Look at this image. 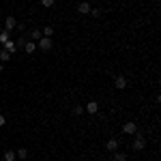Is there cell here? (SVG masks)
Listing matches in <instances>:
<instances>
[{
	"label": "cell",
	"instance_id": "obj_1",
	"mask_svg": "<svg viewBox=\"0 0 161 161\" xmlns=\"http://www.w3.org/2000/svg\"><path fill=\"white\" fill-rule=\"evenodd\" d=\"M146 148V137L142 136V133H133V146H131V150H144Z\"/></svg>",
	"mask_w": 161,
	"mask_h": 161
},
{
	"label": "cell",
	"instance_id": "obj_2",
	"mask_svg": "<svg viewBox=\"0 0 161 161\" xmlns=\"http://www.w3.org/2000/svg\"><path fill=\"white\" fill-rule=\"evenodd\" d=\"M52 47H54V43H52L50 37H41L37 41V50H43V52H50Z\"/></svg>",
	"mask_w": 161,
	"mask_h": 161
},
{
	"label": "cell",
	"instance_id": "obj_3",
	"mask_svg": "<svg viewBox=\"0 0 161 161\" xmlns=\"http://www.w3.org/2000/svg\"><path fill=\"white\" fill-rule=\"evenodd\" d=\"M136 131H137V125L133 123V120H129V123L123 125V133H127V136H133Z\"/></svg>",
	"mask_w": 161,
	"mask_h": 161
},
{
	"label": "cell",
	"instance_id": "obj_4",
	"mask_svg": "<svg viewBox=\"0 0 161 161\" xmlns=\"http://www.w3.org/2000/svg\"><path fill=\"white\" fill-rule=\"evenodd\" d=\"M114 86L118 88V90L127 88V77H125V75H116V77H114Z\"/></svg>",
	"mask_w": 161,
	"mask_h": 161
},
{
	"label": "cell",
	"instance_id": "obj_5",
	"mask_svg": "<svg viewBox=\"0 0 161 161\" xmlns=\"http://www.w3.org/2000/svg\"><path fill=\"white\" fill-rule=\"evenodd\" d=\"M15 26H17L15 17H13V15H7V17H4V30H9V32H11Z\"/></svg>",
	"mask_w": 161,
	"mask_h": 161
},
{
	"label": "cell",
	"instance_id": "obj_6",
	"mask_svg": "<svg viewBox=\"0 0 161 161\" xmlns=\"http://www.w3.org/2000/svg\"><path fill=\"white\" fill-rule=\"evenodd\" d=\"M105 148L110 150V153H114V150H118V140H116V137H110V140L105 142Z\"/></svg>",
	"mask_w": 161,
	"mask_h": 161
},
{
	"label": "cell",
	"instance_id": "obj_7",
	"mask_svg": "<svg viewBox=\"0 0 161 161\" xmlns=\"http://www.w3.org/2000/svg\"><path fill=\"white\" fill-rule=\"evenodd\" d=\"M2 50L4 52H9V54H15V52H17V47H15V41H11V39H9V41H7V43H4V45H2Z\"/></svg>",
	"mask_w": 161,
	"mask_h": 161
},
{
	"label": "cell",
	"instance_id": "obj_8",
	"mask_svg": "<svg viewBox=\"0 0 161 161\" xmlns=\"http://www.w3.org/2000/svg\"><path fill=\"white\" fill-rule=\"evenodd\" d=\"M86 112L88 114H97V112H99V103H97V101H88Z\"/></svg>",
	"mask_w": 161,
	"mask_h": 161
},
{
	"label": "cell",
	"instance_id": "obj_9",
	"mask_svg": "<svg viewBox=\"0 0 161 161\" xmlns=\"http://www.w3.org/2000/svg\"><path fill=\"white\" fill-rule=\"evenodd\" d=\"M90 9H92V7H90L88 2H80V4H77V11L82 13V15H88V13H90Z\"/></svg>",
	"mask_w": 161,
	"mask_h": 161
},
{
	"label": "cell",
	"instance_id": "obj_10",
	"mask_svg": "<svg viewBox=\"0 0 161 161\" xmlns=\"http://www.w3.org/2000/svg\"><path fill=\"white\" fill-rule=\"evenodd\" d=\"M35 50H37V43H35V41H26V45H24V52H26V54H32Z\"/></svg>",
	"mask_w": 161,
	"mask_h": 161
},
{
	"label": "cell",
	"instance_id": "obj_11",
	"mask_svg": "<svg viewBox=\"0 0 161 161\" xmlns=\"http://www.w3.org/2000/svg\"><path fill=\"white\" fill-rule=\"evenodd\" d=\"M15 155H17V159H28V148H17Z\"/></svg>",
	"mask_w": 161,
	"mask_h": 161
},
{
	"label": "cell",
	"instance_id": "obj_12",
	"mask_svg": "<svg viewBox=\"0 0 161 161\" xmlns=\"http://www.w3.org/2000/svg\"><path fill=\"white\" fill-rule=\"evenodd\" d=\"M15 159H17L15 150H4V161H15Z\"/></svg>",
	"mask_w": 161,
	"mask_h": 161
},
{
	"label": "cell",
	"instance_id": "obj_13",
	"mask_svg": "<svg viewBox=\"0 0 161 161\" xmlns=\"http://www.w3.org/2000/svg\"><path fill=\"white\" fill-rule=\"evenodd\" d=\"M112 155H114V161H127V155L120 153V150H114Z\"/></svg>",
	"mask_w": 161,
	"mask_h": 161
},
{
	"label": "cell",
	"instance_id": "obj_14",
	"mask_svg": "<svg viewBox=\"0 0 161 161\" xmlns=\"http://www.w3.org/2000/svg\"><path fill=\"white\" fill-rule=\"evenodd\" d=\"M9 39H11V32H9V30H2V32H0V43H2V45H4Z\"/></svg>",
	"mask_w": 161,
	"mask_h": 161
},
{
	"label": "cell",
	"instance_id": "obj_15",
	"mask_svg": "<svg viewBox=\"0 0 161 161\" xmlns=\"http://www.w3.org/2000/svg\"><path fill=\"white\" fill-rule=\"evenodd\" d=\"M41 35H43V37H50V39H52V35H54V28H52V26H45V30H41Z\"/></svg>",
	"mask_w": 161,
	"mask_h": 161
},
{
	"label": "cell",
	"instance_id": "obj_16",
	"mask_svg": "<svg viewBox=\"0 0 161 161\" xmlns=\"http://www.w3.org/2000/svg\"><path fill=\"white\" fill-rule=\"evenodd\" d=\"M0 60H2V62H9V60H11V54L2 50V52H0Z\"/></svg>",
	"mask_w": 161,
	"mask_h": 161
},
{
	"label": "cell",
	"instance_id": "obj_17",
	"mask_svg": "<svg viewBox=\"0 0 161 161\" xmlns=\"http://www.w3.org/2000/svg\"><path fill=\"white\" fill-rule=\"evenodd\" d=\"M24 45H26V37H19L17 41H15V47H17V50H19V47L24 50Z\"/></svg>",
	"mask_w": 161,
	"mask_h": 161
},
{
	"label": "cell",
	"instance_id": "obj_18",
	"mask_svg": "<svg viewBox=\"0 0 161 161\" xmlns=\"http://www.w3.org/2000/svg\"><path fill=\"white\" fill-rule=\"evenodd\" d=\"M30 37H32V41H35V43H37V41L43 37V35H41V30H32V32H30Z\"/></svg>",
	"mask_w": 161,
	"mask_h": 161
},
{
	"label": "cell",
	"instance_id": "obj_19",
	"mask_svg": "<svg viewBox=\"0 0 161 161\" xmlns=\"http://www.w3.org/2000/svg\"><path fill=\"white\" fill-rule=\"evenodd\" d=\"M84 114V108L82 105H73V116H82Z\"/></svg>",
	"mask_w": 161,
	"mask_h": 161
},
{
	"label": "cell",
	"instance_id": "obj_20",
	"mask_svg": "<svg viewBox=\"0 0 161 161\" xmlns=\"http://www.w3.org/2000/svg\"><path fill=\"white\" fill-rule=\"evenodd\" d=\"M41 4H43L45 9H50V7H54V4H56V0H41Z\"/></svg>",
	"mask_w": 161,
	"mask_h": 161
},
{
	"label": "cell",
	"instance_id": "obj_21",
	"mask_svg": "<svg viewBox=\"0 0 161 161\" xmlns=\"http://www.w3.org/2000/svg\"><path fill=\"white\" fill-rule=\"evenodd\" d=\"M88 15H92V17H101V9H90Z\"/></svg>",
	"mask_w": 161,
	"mask_h": 161
},
{
	"label": "cell",
	"instance_id": "obj_22",
	"mask_svg": "<svg viewBox=\"0 0 161 161\" xmlns=\"http://www.w3.org/2000/svg\"><path fill=\"white\" fill-rule=\"evenodd\" d=\"M4 123H7V118H4V116L0 114V127H4Z\"/></svg>",
	"mask_w": 161,
	"mask_h": 161
},
{
	"label": "cell",
	"instance_id": "obj_23",
	"mask_svg": "<svg viewBox=\"0 0 161 161\" xmlns=\"http://www.w3.org/2000/svg\"><path fill=\"white\" fill-rule=\"evenodd\" d=\"M0 4H2V0H0Z\"/></svg>",
	"mask_w": 161,
	"mask_h": 161
}]
</instances>
